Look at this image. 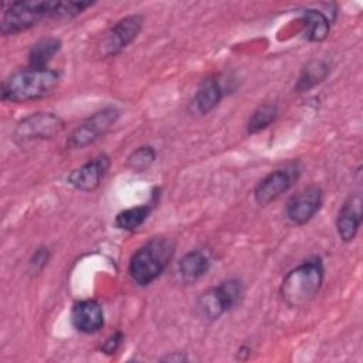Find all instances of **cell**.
<instances>
[{"mask_svg": "<svg viewBox=\"0 0 363 363\" xmlns=\"http://www.w3.org/2000/svg\"><path fill=\"white\" fill-rule=\"evenodd\" d=\"M118 118L119 111L115 106H105L96 111L72 130L67 140V146L69 149H82L94 143L116 123Z\"/></svg>", "mask_w": 363, "mask_h": 363, "instance_id": "cell-7", "label": "cell"}, {"mask_svg": "<svg viewBox=\"0 0 363 363\" xmlns=\"http://www.w3.org/2000/svg\"><path fill=\"white\" fill-rule=\"evenodd\" d=\"M61 40L57 37H43L28 50V64L35 68H47L48 62L60 52Z\"/></svg>", "mask_w": 363, "mask_h": 363, "instance_id": "cell-17", "label": "cell"}, {"mask_svg": "<svg viewBox=\"0 0 363 363\" xmlns=\"http://www.w3.org/2000/svg\"><path fill=\"white\" fill-rule=\"evenodd\" d=\"M323 204V191L319 186L311 184L294 194L285 207L286 217L298 224H306L315 217Z\"/></svg>", "mask_w": 363, "mask_h": 363, "instance_id": "cell-9", "label": "cell"}, {"mask_svg": "<svg viewBox=\"0 0 363 363\" xmlns=\"http://www.w3.org/2000/svg\"><path fill=\"white\" fill-rule=\"evenodd\" d=\"M155 160H156V152L152 146H139L128 156L126 166L133 172L140 173L147 170Z\"/></svg>", "mask_w": 363, "mask_h": 363, "instance_id": "cell-22", "label": "cell"}, {"mask_svg": "<svg viewBox=\"0 0 363 363\" xmlns=\"http://www.w3.org/2000/svg\"><path fill=\"white\" fill-rule=\"evenodd\" d=\"M362 196L356 193L343 203L337 213L336 231L339 238L345 242L353 241L362 224Z\"/></svg>", "mask_w": 363, "mask_h": 363, "instance_id": "cell-13", "label": "cell"}, {"mask_svg": "<svg viewBox=\"0 0 363 363\" xmlns=\"http://www.w3.org/2000/svg\"><path fill=\"white\" fill-rule=\"evenodd\" d=\"M242 296V285L238 279H227L217 286L204 291L196 302V308L204 319L216 320L233 309Z\"/></svg>", "mask_w": 363, "mask_h": 363, "instance_id": "cell-5", "label": "cell"}, {"mask_svg": "<svg viewBox=\"0 0 363 363\" xmlns=\"http://www.w3.org/2000/svg\"><path fill=\"white\" fill-rule=\"evenodd\" d=\"M48 258H50V251H48V248H47V247L38 248V250L34 252V255L31 257V259H30V264H28V265H30V272H34V274L40 272V271L45 267Z\"/></svg>", "mask_w": 363, "mask_h": 363, "instance_id": "cell-23", "label": "cell"}, {"mask_svg": "<svg viewBox=\"0 0 363 363\" xmlns=\"http://www.w3.org/2000/svg\"><path fill=\"white\" fill-rule=\"evenodd\" d=\"M143 17L140 14H130L116 21L102 37L98 44L96 54L99 58H109L125 50L140 33Z\"/></svg>", "mask_w": 363, "mask_h": 363, "instance_id": "cell-8", "label": "cell"}, {"mask_svg": "<svg viewBox=\"0 0 363 363\" xmlns=\"http://www.w3.org/2000/svg\"><path fill=\"white\" fill-rule=\"evenodd\" d=\"M277 115H278V108L275 104H264L258 106L247 122V132L252 135L264 130L275 121Z\"/></svg>", "mask_w": 363, "mask_h": 363, "instance_id": "cell-20", "label": "cell"}, {"mask_svg": "<svg viewBox=\"0 0 363 363\" xmlns=\"http://www.w3.org/2000/svg\"><path fill=\"white\" fill-rule=\"evenodd\" d=\"M210 269V258L201 250L186 252L177 262V274L183 284H193L207 274Z\"/></svg>", "mask_w": 363, "mask_h": 363, "instance_id": "cell-15", "label": "cell"}, {"mask_svg": "<svg viewBox=\"0 0 363 363\" xmlns=\"http://www.w3.org/2000/svg\"><path fill=\"white\" fill-rule=\"evenodd\" d=\"M122 342H123V333L118 330L112 333L109 337H106V340L101 346V352L105 354H113L119 349Z\"/></svg>", "mask_w": 363, "mask_h": 363, "instance_id": "cell-24", "label": "cell"}, {"mask_svg": "<svg viewBox=\"0 0 363 363\" xmlns=\"http://www.w3.org/2000/svg\"><path fill=\"white\" fill-rule=\"evenodd\" d=\"M150 214V206H138L122 210L115 217V225L125 231H135L139 228Z\"/></svg>", "mask_w": 363, "mask_h": 363, "instance_id": "cell-19", "label": "cell"}, {"mask_svg": "<svg viewBox=\"0 0 363 363\" xmlns=\"http://www.w3.org/2000/svg\"><path fill=\"white\" fill-rule=\"evenodd\" d=\"M296 179V174L288 169H279L262 177L254 189V199L259 206H268L285 193Z\"/></svg>", "mask_w": 363, "mask_h": 363, "instance_id": "cell-11", "label": "cell"}, {"mask_svg": "<svg viewBox=\"0 0 363 363\" xmlns=\"http://www.w3.org/2000/svg\"><path fill=\"white\" fill-rule=\"evenodd\" d=\"M323 277L325 268L319 257L301 262L281 282L279 294L282 301L291 308L306 306L320 291Z\"/></svg>", "mask_w": 363, "mask_h": 363, "instance_id": "cell-2", "label": "cell"}, {"mask_svg": "<svg viewBox=\"0 0 363 363\" xmlns=\"http://www.w3.org/2000/svg\"><path fill=\"white\" fill-rule=\"evenodd\" d=\"M223 95L224 91L220 81L216 77H207L199 84L191 106L197 113L206 115L220 104Z\"/></svg>", "mask_w": 363, "mask_h": 363, "instance_id": "cell-14", "label": "cell"}, {"mask_svg": "<svg viewBox=\"0 0 363 363\" xmlns=\"http://www.w3.org/2000/svg\"><path fill=\"white\" fill-rule=\"evenodd\" d=\"M60 84V74L47 68H21L1 84V99L13 104L35 101L51 95Z\"/></svg>", "mask_w": 363, "mask_h": 363, "instance_id": "cell-1", "label": "cell"}, {"mask_svg": "<svg viewBox=\"0 0 363 363\" xmlns=\"http://www.w3.org/2000/svg\"><path fill=\"white\" fill-rule=\"evenodd\" d=\"M65 122L52 112H35L23 118L14 128L13 139L18 145L51 139L62 132Z\"/></svg>", "mask_w": 363, "mask_h": 363, "instance_id": "cell-6", "label": "cell"}, {"mask_svg": "<svg viewBox=\"0 0 363 363\" xmlns=\"http://www.w3.org/2000/svg\"><path fill=\"white\" fill-rule=\"evenodd\" d=\"M111 166V159L106 155H99L95 159L84 163L82 166L74 169L68 177L67 182L69 186L79 191H94L108 173V169Z\"/></svg>", "mask_w": 363, "mask_h": 363, "instance_id": "cell-10", "label": "cell"}, {"mask_svg": "<svg viewBox=\"0 0 363 363\" xmlns=\"http://www.w3.org/2000/svg\"><path fill=\"white\" fill-rule=\"evenodd\" d=\"M329 74V65L323 60H311L301 71L295 89L298 92L309 91L311 88L320 84Z\"/></svg>", "mask_w": 363, "mask_h": 363, "instance_id": "cell-18", "label": "cell"}, {"mask_svg": "<svg viewBox=\"0 0 363 363\" xmlns=\"http://www.w3.org/2000/svg\"><path fill=\"white\" fill-rule=\"evenodd\" d=\"M162 360H170V362H182V360H187V357L183 353L174 352L173 354H167L164 357H162Z\"/></svg>", "mask_w": 363, "mask_h": 363, "instance_id": "cell-25", "label": "cell"}, {"mask_svg": "<svg viewBox=\"0 0 363 363\" xmlns=\"http://www.w3.org/2000/svg\"><path fill=\"white\" fill-rule=\"evenodd\" d=\"M174 245L166 237H153L145 242L129 259V275L135 284L146 286L166 269L173 257Z\"/></svg>", "mask_w": 363, "mask_h": 363, "instance_id": "cell-3", "label": "cell"}, {"mask_svg": "<svg viewBox=\"0 0 363 363\" xmlns=\"http://www.w3.org/2000/svg\"><path fill=\"white\" fill-rule=\"evenodd\" d=\"M51 3L45 0H21L3 4L0 16V31L3 35H14L50 17Z\"/></svg>", "mask_w": 363, "mask_h": 363, "instance_id": "cell-4", "label": "cell"}, {"mask_svg": "<svg viewBox=\"0 0 363 363\" xmlns=\"http://www.w3.org/2000/svg\"><path fill=\"white\" fill-rule=\"evenodd\" d=\"M301 16L306 27L305 35L309 41H315V43L323 41L329 35L332 20L325 11L306 7L301 10Z\"/></svg>", "mask_w": 363, "mask_h": 363, "instance_id": "cell-16", "label": "cell"}, {"mask_svg": "<svg viewBox=\"0 0 363 363\" xmlns=\"http://www.w3.org/2000/svg\"><path fill=\"white\" fill-rule=\"evenodd\" d=\"M71 323L81 333H96L102 329L104 309L95 299L78 301L71 308Z\"/></svg>", "mask_w": 363, "mask_h": 363, "instance_id": "cell-12", "label": "cell"}, {"mask_svg": "<svg viewBox=\"0 0 363 363\" xmlns=\"http://www.w3.org/2000/svg\"><path fill=\"white\" fill-rule=\"evenodd\" d=\"M92 1H52L50 18L71 20L79 16L84 10L91 7Z\"/></svg>", "mask_w": 363, "mask_h": 363, "instance_id": "cell-21", "label": "cell"}]
</instances>
